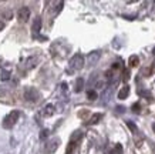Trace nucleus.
Returning a JSON list of instances; mask_svg holds the SVG:
<instances>
[{
	"label": "nucleus",
	"instance_id": "nucleus-1",
	"mask_svg": "<svg viewBox=\"0 0 155 154\" xmlns=\"http://www.w3.org/2000/svg\"><path fill=\"white\" fill-rule=\"evenodd\" d=\"M19 111L17 110H13V111H10L7 116L3 118V128H12V127L17 123V120H19Z\"/></svg>",
	"mask_w": 155,
	"mask_h": 154
},
{
	"label": "nucleus",
	"instance_id": "nucleus-2",
	"mask_svg": "<svg viewBox=\"0 0 155 154\" xmlns=\"http://www.w3.org/2000/svg\"><path fill=\"white\" fill-rule=\"evenodd\" d=\"M83 67H84V57H83V54L77 53V54H74V56L71 57V60H70V70L77 71V70H81Z\"/></svg>",
	"mask_w": 155,
	"mask_h": 154
},
{
	"label": "nucleus",
	"instance_id": "nucleus-3",
	"mask_svg": "<svg viewBox=\"0 0 155 154\" xmlns=\"http://www.w3.org/2000/svg\"><path fill=\"white\" fill-rule=\"evenodd\" d=\"M24 98L28 101H38L41 98V94L38 93V90H36L34 87H26L24 89Z\"/></svg>",
	"mask_w": 155,
	"mask_h": 154
},
{
	"label": "nucleus",
	"instance_id": "nucleus-4",
	"mask_svg": "<svg viewBox=\"0 0 155 154\" xmlns=\"http://www.w3.org/2000/svg\"><path fill=\"white\" fill-rule=\"evenodd\" d=\"M58 145H60V140H58V139H53V140L47 141V144H46V147H44V151H46L47 154L56 153V150L58 149Z\"/></svg>",
	"mask_w": 155,
	"mask_h": 154
},
{
	"label": "nucleus",
	"instance_id": "nucleus-5",
	"mask_svg": "<svg viewBox=\"0 0 155 154\" xmlns=\"http://www.w3.org/2000/svg\"><path fill=\"white\" fill-rule=\"evenodd\" d=\"M17 17H19V20H21V22H26V20H28V17H30V9L28 7H21V9L17 12Z\"/></svg>",
	"mask_w": 155,
	"mask_h": 154
},
{
	"label": "nucleus",
	"instance_id": "nucleus-6",
	"mask_svg": "<svg viewBox=\"0 0 155 154\" xmlns=\"http://www.w3.org/2000/svg\"><path fill=\"white\" fill-rule=\"evenodd\" d=\"M105 80H107L110 84H114L115 81L118 80V77H117V70H108V71H105Z\"/></svg>",
	"mask_w": 155,
	"mask_h": 154
},
{
	"label": "nucleus",
	"instance_id": "nucleus-7",
	"mask_svg": "<svg viewBox=\"0 0 155 154\" xmlns=\"http://www.w3.org/2000/svg\"><path fill=\"white\" fill-rule=\"evenodd\" d=\"M100 51H93V53H90L88 54V57H87V63H88L90 66H94L97 61H98V59H100Z\"/></svg>",
	"mask_w": 155,
	"mask_h": 154
},
{
	"label": "nucleus",
	"instance_id": "nucleus-8",
	"mask_svg": "<svg viewBox=\"0 0 155 154\" xmlns=\"http://www.w3.org/2000/svg\"><path fill=\"white\" fill-rule=\"evenodd\" d=\"M41 114H43L44 117H50V116H53V114H54V106H53V104H47L46 107L43 108Z\"/></svg>",
	"mask_w": 155,
	"mask_h": 154
},
{
	"label": "nucleus",
	"instance_id": "nucleus-9",
	"mask_svg": "<svg viewBox=\"0 0 155 154\" xmlns=\"http://www.w3.org/2000/svg\"><path fill=\"white\" fill-rule=\"evenodd\" d=\"M128 94H130V87H128V86H124V87H121V90L118 91V98H120V100H124V98L128 97Z\"/></svg>",
	"mask_w": 155,
	"mask_h": 154
},
{
	"label": "nucleus",
	"instance_id": "nucleus-10",
	"mask_svg": "<svg viewBox=\"0 0 155 154\" xmlns=\"http://www.w3.org/2000/svg\"><path fill=\"white\" fill-rule=\"evenodd\" d=\"M41 30V19L40 17H36V20L33 22V33L34 34H38Z\"/></svg>",
	"mask_w": 155,
	"mask_h": 154
},
{
	"label": "nucleus",
	"instance_id": "nucleus-11",
	"mask_svg": "<svg viewBox=\"0 0 155 154\" xmlns=\"http://www.w3.org/2000/svg\"><path fill=\"white\" fill-rule=\"evenodd\" d=\"M101 118H103V114H101V113H97V114H94V116H93L88 121H87V124H88V126H91V124H97Z\"/></svg>",
	"mask_w": 155,
	"mask_h": 154
},
{
	"label": "nucleus",
	"instance_id": "nucleus-12",
	"mask_svg": "<svg viewBox=\"0 0 155 154\" xmlns=\"http://www.w3.org/2000/svg\"><path fill=\"white\" fill-rule=\"evenodd\" d=\"M111 94H113V87H108V90H105V91L103 93V101L104 103H108V101H110Z\"/></svg>",
	"mask_w": 155,
	"mask_h": 154
},
{
	"label": "nucleus",
	"instance_id": "nucleus-13",
	"mask_svg": "<svg viewBox=\"0 0 155 154\" xmlns=\"http://www.w3.org/2000/svg\"><path fill=\"white\" fill-rule=\"evenodd\" d=\"M83 86H84V80L81 79V77H78L77 81H75V89H74L75 93H80L81 90H83Z\"/></svg>",
	"mask_w": 155,
	"mask_h": 154
},
{
	"label": "nucleus",
	"instance_id": "nucleus-14",
	"mask_svg": "<svg viewBox=\"0 0 155 154\" xmlns=\"http://www.w3.org/2000/svg\"><path fill=\"white\" fill-rule=\"evenodd\" d=\"M9 79H10V71L2 70V73H0V80H2V81H7Z\"/></svg>",
	"mask_w": 155,
	"mask_h": 154
},
{
	"label": "nucleus",
	"instance_id": "nucleus-15",
	"mask_svg": "<svg viewBox=\"0 0 155 154\" xmlns=\"http://www.w3.org/2000/svg\"><path fill=\"white\" fill-rule=\"evenodd\" d=\"M81 137H83V133H81V131H74V134L71 135L70 141H75V143H77V141L80 140Z\"/></svg>",
	"mask_w": 155,
	"mask_h": 154
},
{
	"label": "nucleus",
	"instance_id": "nucleus-16",
	"mask_svg": "<svg viewBox=\"0 0 155 154\" xmlns=\"http://www.w3.org/2000/svg\"><path fill=\"white\" fill-rule=\"evenodd\" d=\"M128 63H130V66L135 67V66H138V63H140V59H138V56H131L130 60H128Z\"/></svg>",
	"mask_w": 155,
	"mask_h": 154
},
{
	"label": "nucleus",
	"instance_id": "nucleus-17",
	"mask_svg": "<svg viewBox=\"0 0 155 154\" xmlns=\"http://www.w3.org/2000/svg\"><path fill=\"white\" fill-rule=\"evenodd\" d=\"M75 145H77V143H75V141H70V144H68V147H67V153L66 154H71V153H73V150L75 149Z\"/></svg>",
	"mask_w": 155,
	"mask_h": 154
},
{
	"label": "nucleus",
	"instance_id": "nucleus-18",
	"mask_svg": "<svg viewBox=\"0 0 155 154\" xmlns=\"http://www.w3.org/2000/svg\"><path fill=\"white\" fill-rule=\"evenodd\" d=\"M87 97H88V100H95L97 98V93H95L94 90H88L87 91Z\"/></svg>",
	"mask_w": 155,
	"mask_h": 154
},
{
	"label": "nucleus",
	"instance_id": "nucleus-19",
	"mask_svg": "<svg viewBox=\"0 0 155 154\" xmlns=\"http://www.w3.org/2000/svg\"><path fill=\"white\" fill-rule=\"evenodd\" d=\"M127 126H128V127H130V128H131V130H132V133H138V128H137V126H135V124H134V123L131 121V120H128V121H127Z\"/></svg>",
	"mask_w": 155,
	"mask_h": 154
},
{
	"label": "nucleus",
	"instance_id": "nucleus-20",
	"mask_svg": "<svg viewBox=\"0 0 155 154\" xmlns=\"http://www.w3.org/2000/svg\"><path fill=\"white\" fill-rule=\"evenodd\" d=\"M132 111L134 113H140L141 111V104H140V103H135V104H132Z\"/></svg>",
	"mask_w": 155,
	"mask_h": 154
},
{
	"label": "nucleus",
	"instance_id": "nucleus-21",
	"mask_svg": "<svg viewBox=\"0 0 155 154\" xmlns=\"http://www.w3.org/2000/svg\"><path fill=\"white\" fill-rule=\"evenodd\" d=\"M138 94H140V96H144V97L148 98V100H151V94L148 93V91H144V90H138Z\"/></svg>",
	"mask_w": 155,
	"mask_h": 154
},
{
	"label": "nucleus",
	"instance_id": "nucleus-22",
	"mask_svg": "<svg viewBox=\"0 0 155 154\" xmlns=\"http://www.w3.org/2000/svg\"><path fill=\"white\" fill-rule=\"evenodd\" d=\"M114 154H122V145H121V144H115V149H114Z\"/></svg>",
	"mask_w": 155,
	"mask_h": 154
},
{
	"label": "nucleus",
	"instance_id": "nucleus-23",
	"mask_svg": "<svg viewBox=\"0 0 155 154\" xmlns=\"http://www.w3.org/2000/svg\"><path fill=\"white\" fill-rule=\"evenodd\" d=\"M47 135H48V130H43L41 133H40V139H41V140H44Z\"/></svg>",
	"mask_w": 155,
	"mask_h": 154
},
{
	"label": "nucleus",
	"instance_id": "nucleus-24",
	"mask_svg": "<svg viewBox=\"0 0 155 154\" xmlns=\"http://www.w3.org/2000/svg\"><path fill=\"white\" fill-rule=\"evenodd\" d=\"M130 79V73H128V70L124 71V81H127V80Z\"/></svg>",
	"mask_w": 155,
	"mask_h": 154
},
{
	"label": "nucleus",
	"instance_id": "nucleus-25",
	"mask_svg": "<svg viewBox=\"0 0 155 154\" xmlns=\"http://www.w3.org/2000/svg\"><path fill=\"white\" fill-rule=\"evenodd\" d=\"M117 111H120V113H124V107H121V106H120V107H117Z\"/></svg>",
	"mask_w": 155,
	"mask_h": 154
},
{
	"label": "nucleus",
	"instance_id": "nucleus-26",
	"mask_svg": "<svg viewBox=\"0 0 155 154\" xmlns=\"http://www.w3.org/2000/svg\"><path fill=\"white\" fill-rule=\"evenodd\" d=\"M5 27V23H3V22H2V20H0V30H2V29Z\"/></svg>",
	"mask_w": 155,
	"mask_h": 154
},
{
	"label": "nucleus",
	"instance_id": "nucleus-27",
	"mask_svg": "<svg viewBox=\"0 0 155 154\" xmlns=\"http://www.w3.org/2000/svg\"><path fill=\"white\" fill-rule=\"evenodd\" d=\"M152 128H154V131H155V124H152Z\"/></svg>",
	"mask_w": 155,
	"mask_h": 154
},
{
	"label": "nucleus",
	"instance_id": "nucleus-28",
	"mask_svg": "<svg viewBox=\"0 0 155 154\" xmlns=\"http://www.w3.org/2000/svg\"><path fill=\"white\" fill-rule=\"evenodd\" d=\"M152 53H154V54H155V47H154V50H152Z\"/></svg>",
	"mask_w": 155,
	"mask_h": 154
}]
</instances>
